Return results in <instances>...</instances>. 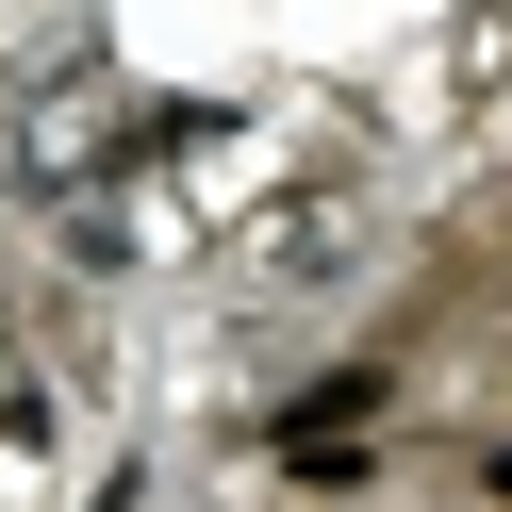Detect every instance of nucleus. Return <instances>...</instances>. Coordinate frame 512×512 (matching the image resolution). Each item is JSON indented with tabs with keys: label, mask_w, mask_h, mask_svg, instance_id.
I'll return each instance as SVG.
<instances>
[{
	"label": "nucleus",
	"mask_w": 512,
	"mask_h": 512,
	"mask_svg": "<svg viewBox=\"0 0 512 512\" xmlns=\"http://www.w3.org/2000/svg\"><path fill=\"white\" fill-rule=\"evenodd\" d=\"M496 496H512V446H496Z\"/></svg>",
	"instance_id": "f257e3e1"
}]
</instances>
